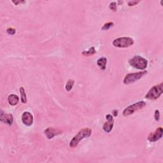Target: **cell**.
Returning <instances> with one entry per match:
<instances>
[{"instance_id":"cell-23","label":"cell","mask_w":163,"mask_h":163,"mask_svg":"<svg viewBox=\"0 0 163 163\" xmlns=\"http://www.w3.org/2000/svg\"><path fill=\"white\" fill-rule=\"evenodd\" d=\"M113 116L114 117H116V116H117V115H118V111L117 110H114L113 111Z\"/></svg>"},{"instance_id":"cell-8","label":"cell","mask_w":163,"mask_h":163,"mask_svg":"<svg viewBox=\"0 0 163 163\" xmlns=\"http://www.w3.org/2000/svg\"><path fill=\"white\" fill-rule=\"evenodd\" d=\"M106 119H107V121L103 124V129L105 132L109 133L111 131V130H112V129H113L114 120H113V116L110 114L107 115Z\"/></svg>"},{"instance_id":"cell-1","label":"cell","mask_w":163,"mask_h":163,"mask_svg":"<svg viewBox=\"0 0 163 163\" xmlns=\"http://www.w3.org/2000/svg\"><path fill=\"white\" fill-rule=\"evenodd\" d=\"M92 130L89 128H84L79 131V132L73 137V138L69 142V146L71 148H75L78 145L79 142L82 140L88 138L91 135Z\"/></svg>"},{"instance_id":"cell-20","label":"cell","mask_w":163,"mask_h":163,"mask_svg":"<svg viewBox=\"0 0 163 163\" xmlns=\"http://www.w3.org/2000/svg\"><path fill=\"white\" fill-rule=\"evenodd\" d=\"M6 32H7V33L8 34H10V35H14L15 33V30L14 28H8L7 29V30H6Z\"/></svg>"},{"instance_id":"cell-2","label":"cell","mask_w":163,"mask_h":163,"mask_svg":"<svg viewBox=\"0 0 163 163\" xmlns=\"http://www.w3.org/2000/svg\"><path fill=\"white\" fill-rule=\"evenodd\" d=\"M129 65L138 69H145L148 65V61L140 56H135L129 60Z\"/></svg>"},{"instance_id":"cell-4","label":"cell","mask_w":163,"mask_h":163,"mask_svg":"<svg viewBox=\"0 0 163 163\" xmlns=\"http://www.w3.org/2000/svg\"><path fill=\"white\" fill-rule=\"evenodd\" d=\"M147 73V71L143 72H137V73H129L126 75L125 78H124L123 82L124 84L126 85H129L136 82L138 80L141 78H142L143 76L145 75Z\"/></svg>"},{"instance_id":"cell-11","label":"cell","mask_w":163,"mask_h":163,"mask_svg":"<svg viewBox=\"0 0 163 163\" xmlns=\"http://www.w3.org/2000/svg\"><path fill=\"white\" fill-rule=\"evenodd\" d=\"M44 133L47 138L50 140L53 138L55 136L61 134L62 132L60 130L54 128V127H48L47 129L44 131Z\"/></svg>"},{"instance_id":"cell-10","label":"cell","mask_w":163,"mask_h":163,"mask_svg":"<svg viewBox=\"0 0 163 163\" xmlns=\"http://www.w3.org/2000/svg\"><path fill=\"white\" fill-rule=\"evenodd\" d=\"M0 120L1 122L5 123L9 126H11L14 122V117L10 113H5L3 111H1L0 113Z\"/></svg>"},{"instance_id":"cell-18","label":"cell","mask_w":163,"mask_h":163,"mask_svg":"<svg viewBox=\"0 0 163 163\" xmlns=\"http://www.w3.org/2000/svg\"><path fill=\"white\" fill-rule=\"evenodd\" d=\"M109 8L113 12H116L117 10V3L116 2H111L109 5Z\"/></svg>"},{"instance_id":"cell-12","label":"cell","mask_w":163,"mask_h":163,"mask_svg":"<svg viewBox=\"0 0 163 163\" xmlns=\"http://www.w3.org/2000/svg\"><path fill=\"white\" fill-rule=\"evenodd\" d=\"M8 101L9 104L12 105V106H15V105H17L19 103V98L17 95L12 94L8 96Z\"/></svg>"},{"instance_id":"cell-19","label":"cell","mask_w":163,"mask_h":163,"mask_svg":"<svg viewBox=\"0 0 163 163\" xmlns=\"http://www.w3.org/2000/svg\"><path fill=\"white\" fill-rule=\"evenodd\" d=\"M154 118L156 121H158L160 119V112L158 110H156L155 111V113H154Z\"/></svg>"},{"instance_id":"cell-14","label":"cell","mask_w":163,"mask_h":163,"mask_svg":"<svg viewBox=\"0 0 163 163\" xmlns=\"http://www.w3.org/2000/svg\"><path fill=\"white\" fill-rule=\"evenodd\" d=\"M20 91V93L21 95V101L22 103H27V97H26V94H25V89L24 87H21L19 89Z\"/></svg>"},{"instance_id":"cell-5","label":"cell","mask_w":163,"mask_h":163,"mask_svg":"<svg viewBox=\"0 0 163 163\" xmlns=\"http://www.w3.org/2000/svg\"><path fill=\"white\" fill-rule=\"evenodd\" d=\"M146 105V103L145 101H140L137 102V103L130 105V106L126 108L123 111V116L124 117L129 116L131 115L134 113L136 111L141 110L143 107H145Z\"/></svg>"},{"instance_id":"cell-9","label":"cell","mask_w":163,"mask_h":163,"mask_svg":"<svg viewBox=\"0 0 163 163\" xmlns=\"http://www.w3.org/2000/svg\"><path fill=\"white\" fill-rule=\"evenodd\" d=\"M22 121L25 126H31L33 123V116L29 111H24L22 115Z\"/></svg>"},{"instance_id":"cell-13","label":"cell","mask_w":163,"mask_h":163,"mask_svg":"<svg viewBox=\"0 0 163 163\" xmlns=\"http://www.w3.org/2000/svg\"><path fill=\"white\" fill-rule=\"evenodd\" d=\"M107 63V59L105 57H100V58L97 61L98 66L100 67V69L102 70H105L106 69Z\"/></svg>"},{"instance_id":"cell-16","label":"cell","mask_w":163,"mask_h":163,"mask_svg":"<svg viewBox=\"0 0 163 163\" xmlns=\"http://www.w3.org/2000/svg\"><path fill=\"white\" fill-rule=\"evenodd\" d=\"M75 84V81L73 80L72 79H69L68 80V82H67V84L66 85V87L65 89L67 91H70L72 89L73 85H74Z\"/></svg>"},{"instance_id":"cell-6","label":"cell","mask_w":163,"mask_h":163,"mask_svg":"<svg viewBox=\"0 0 163 163\" xmlns=\"http://www.w3.org/2000/svg\"><path fill=\"white\" fill-rule=\"evenodd\" d=\"M134 40L129 37H121L117 38L113 41V45L118 48H127L133 45Z\"/></svg>"},{"instance_id":"cell-21","label":"cell","mask_w":163,"mask_h":163,"mask_svg":"<svg viewBox=\"0 0 163 163\" xmlns=\"http://www.w3.org/2000/svg\"><path fill=\"white\" fill-rule=\"evenodd\" d=\"M140 1H131L128 3V5L129 6H135L137 4H138V3H140Z\"/></svg>"},{"instance_id":"cell-17","label":"cell","mask_w":163,"mask_h":163,"mask_svg":"<svg viewBox=\"0 0 163 163\" xmlns=\"http://www.w3.org/2000/svg\"><path fill=\"white\" fill-rule=\"evenodd\" d=\"M113 22H108V23L104 24L103 26L101 28V30H108L111 27H113Z\"/></svg>"},{"instance_id":"cell-7","label":"cell","mask_w":163,"mask_h":163,"mask_svg":"<svg viewBox=\"0 0 163 163\" xmlns=\"http://www.w3.org/2000/svg\"><path fill=\"white\" fill-rule=\"evenodd\" d=\"M163 129L162 127H158L155 131L152 132L148 136V140L151 142H155L158 141L162 137Z\"/></svg>"},{"instance_id":"cell-22","label":"cell","mask_w":163,"mask_h":163,"mask_svg":"<svg viewBox=\"0 0 163 163\" xmlns=\"http://www.w3.org/2000/svg\"><path fill=\"white\" fill-rule=\"evenodd\" d=\"M12 2L14 3L15 5H18L19 4H20V3H24L25 1H12Z\"/></svg>"},{"instance_id":"cell-15","label":"cell","mask_w":163,"mask_h":163,"mask_svg":"<svg viewBox=\"0 0 163 163\" xmlns=\"http://www.w3.org/2000/svg\"><path fill=\"white\" fill-rule=\"evenodd\" d=\"M95 53H96L95 48L94 47H92L88 50L84 51V52H82V54L85 56H89L94 55Z\"/></svg>"},{"instance_id":"cell-3","label":"cell","mask_w":163,"mask_h":163,"mask_svg":"<svg viewBox=\"0 0 163 163\" xmlns=\"http://www.w3.org/2000/svg\"><path fill=\"white\" fill-rule=\"evenodd\" d=\"M163 92V83L156 85L150 89L147 94L145 95V98L149 100H155L161 96Z\"/></svg>"}]
</instances>
